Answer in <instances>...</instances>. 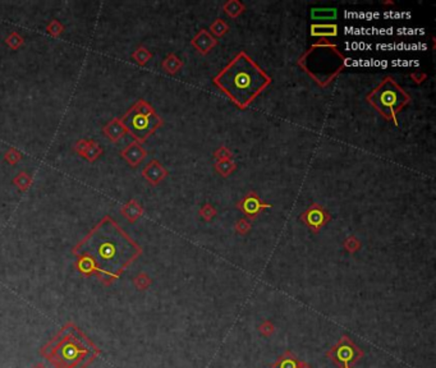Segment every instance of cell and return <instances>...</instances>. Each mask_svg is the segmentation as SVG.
Instances as JSON below:
<instances>
[{"label":"cell","instance_id":"obj_1","mask_svg":"<svg viewBox=\"0 0 436 368\" xmlns=\"http://www.w3.org/2000/svg\"><path fill=\"white\" fill-rule=\"evenodd\" d=\"M141 253L142 248L110 216H105L73 248V255L79 259V270L86 274L94 271L105 284L118 279Z\"/></svg>","mask_w":436,"mask_h":368},{"label":"cell","instance_id":"obj_2","mask_svg":"<svg viewBox=\"0 0 436 368\" xmlns=\"http://www.w3.org/2000/svg\"><path fill=\"white\" fill-rule=\"evenodd\" d=\"M241 110H246L271 85V77L251 56L241 52L212 78Z\"/></svg>","mask_w":436,"mask_h":368},{"label":"cell","instance_id":"obj_3","mask_svg":"<svg viewBox=\"0 0 436 368\" xmlns=\"http://www.w3.org/2000/svg\"><path fill=\"white\" fill-rule=\"evenodd\" d=\"M100 353L74 323L64 325L41 350L55 368H86Z\"/></svg>","mask_w":436,"mask_h":368},{"label":"cell","instance_id":"obj_4","mask_svg":"<svg viewBox=\"0 0 436 368\" xmlns=\"http://www.w3.org/2000/svg\"><path fill=\"white\" fill-rule=\"evenodd\" d=\"M347 61L348 59L340 53L335 44L329 41V39H320L301 55L298 65L320 87H327L347 67Z\"/></svg>","mask_w":436,"mask_h":368},{"label":"cell","instance_id":"obj_5","mask_svg":"<svg viewBox=\"0 0 436 368\" xmlns=\"http://www.w3.org/2000/svg\"><path fill=\"white\" fill-rule=\"evenodd\" d=\"M367 103L384 119L398 124L397 115L411 103V96L403 90L395 79L385 77L373 91L367 95Z\"/></svg>","mask_w":436,"mask_h":368},{"label":"cell","instance_id":"obj_6","mask_svg":"<svg viewBox=\"0 0 436 368\" xmlns=\"http://www.w3.org/2000/svg\"><path fill=\"white\" fill-rule=\"evenodd\" d=\"M121 122L125 128V132L136 138L138 143L147 140L163 124L160 116L155 113V110L146 101H138L121 119Z\"/></svg>","mask_w":436,"mask_h":368},{"label":"cell","instance_id":"obj_7","mask_svg":"<svg viewBox=\"0 0 436 368\" xmlns=\"http://www.w3.org/2000/svg\"><path fill=\"white\" fill-rule=\"evenodd\" d=\"M364 350L349 339L348 335H343L340 340L330 348L326 357L339 368H352L364 357Z\"/></svg>","mask_w":436,"mask_h":368},{"label":"cell","instance_id":"obj_8","mask_svg":"<svg viewBox=\"0 0 436 368\" xmlns=\"http://www.w3.org/2000/svg\"><path fill=\"white\" fill-rule=\"evenodd\" d=\"M301 220L306 224L312 233H318L327 222L331 220L330 213L325 210L321 205L312 204L305 212L301 215Z\"/></svg>","mask_w":436,"mask_h":368},{"label":"cell","instance_id":"obj_9","mask_svg":"<svg viewBox=\"0 0 436 368\" xmlns=\"http://www.w3.org/2000/svg\"><path fill=\"white\" fill-rule=\"evenodd\" d=\"M237 207H238V209L247 216V219L253 220L260 215L261 211L270 209L271 205L262 202V200H261V198L258 197V195H256L254 192H249V193H247V195L241 200V202L238 204V206Z\"/></svg>","mask_w":436,"mask_h":368},{"label":"cell","instance_id":"obj_10","mask_svg":"<svg viewBox=\"0 0 436 368\" xmlns=\"http://www.w3.org/2000/svg\"><path fill=\"white\" fill-rule=\"evenodd\" d=\"M191 44L194 49L200 53V54L207 55L216 45H218V40L212 36L209 31L202 28V30H201L200 32L192 39Z\"/></svg>","mask_w":436,"mask_h":368},{"label":"cell","instance_id":"obj_11","mask_svg":"<svg viewBox=\"0 0 436 368\" xmlns=\"http://www.w3.org/2000/svg\"><path fill=\"white\" fill-rule=\"evenodd\" d=\"M142 174L143 177L149 180L152 186H156L158 183H160L164 178L167 177L168 171L164 169L163 165H161L160 162L156 161V160H152V161L143 169Z\"/></svg>","mask_w":436,"mask_h":368},{"label":"cell","instance_id":"obj_12","mask_svg":"<svg viewBox=\"0 0 436 368\" xmlns=\"http://www.w3.org/2000/svg\"><path fill=\"white\" fill-rule=\"evenodd\" d=\"M271 368H311L306 362H302L297 357L292 353L291 350H287L282 356L279 357L278 361L273 365Z\"/></svg>","mask_w":436,"mask_h":368},{"label":"cell","instance_id":"obj_13","mask_svg":"<svg viewBox=\"0 0 436 368\" xmlns=\"http://www.w3.org/2000/svg\"><path fill=\"white\" fill-rule=\"evenodd\" d=\"M146 156V151L142 149V146L138 142L130 143L129 146L123 151V158L129 162L132 166H136L139 162L142 161Z\"/></svg>","mask_w":436,"mask_h":368},{"label":"cell","instance_id":"obj_14","mask_svg":"<svg viewBox=\"0 0 436 368\" xmlns=\"http://www.w3.org/2000/svg\"><path fill=\"white\" fill-rule=\"evenodd\" d=\"M338 26L334 23H313L311 26V36L318 39H329V37L338 36Z\"/></svg>","mask_w":436,"mask_h":368},{"label":"cell","instance_id":"obj_15","mask_svg":"<svg viewBox=\"0 0 436 368\" xmlns=\"http://www.w3.org/2000/svg\"><path fill=\"white\" fill-rule=\"evenodd\" d=\"M246 6L245 4H242L238 0H229L227 3L223 4V10H224L225 14L230 18H237L240 17L243 12H245Z\"/></svg>","mask_w":436,"mask_h":368},{"label":"cell","instance_id":"obj_16","mask_svg":"<svg viewBox=\"0 0 436 368\" xmlns=\"http://www.w3.org/2000/svg\"><path fill=\"white\" fill-rule=\"evenodd\" d=\"M105 133L108 134L113 141H117L125 133V128L123 127L121 120L115 119V120L110 122L109 125L105 128Z\"/></svg>","mask_w":436,"mask_h":368},{"label":"cell","instance_id":"obj_17","mask_svg":"<svg viewBox=\"0 0 436 368\" xmlns=\"http://www.w3.org/2000/svg\"><path fill=\"white\" fill-rule=\"evenodd\" d=\"M183 67L182 60L179 58H177L174 54H169L167 56V59L163 61V68L164 70L169 74H174L177 72L181 70V68Z\"/></svg>","mask_w":436,"mask_h":368},{"label":"cell","instance_id":"obj_18","mask_svg":"<svg viewBox=\"0 0 436 368\" xmlns=\"http://www.w3.org/2000/svg\"><path fill=\"white\" fill-rule=\"evenodd\" d=\"M122 212L125 213V217L129 219L130 221H134V220H137L139 216L142 215L143 210L142 207L137 204V201H130L129 204H127L122 209Z\"/></svg>","mask_w":436,"mask_h":368},{"label":"cell","instance_id":"obj_19","mask_svg":"<svg viewBox=\"0 0 436 368\" xmlns=\"http://www.w3.org/2000/svg\"><path fill=\"white\" fill-rule=\"evenodd\" d=\"M215 169L223 177H229L230 174L236 171L237 164L232 158H229V160H218L215 164Z\"/></svg>","mask_w":436,"mask_h":368},{"label":"cell","instance_id":"obj_20","mask_svg":"<svg viewBox=\"0 0 436 368\" xmlns=\"http://www.w3.org/2000/svg\"><path fill=\"white\" fill-rule=\"evenodd\" d=\"M312 19H318V21H326V19L336 18L335 8H315L311 10Z\"/></svg>","mask_w":436,"mask_h":368},{"label":"cell","instance_id":"obj_21","mask_svg":"<svg viewBox=\"0 0 436 368\" xmlns=\"http://www.w3.org/2000/svg\"><path fill=\"white\" fill-rule=\"evenodd\" d=\"M210 31H211L210 34H211L212 36H214L216 39V37L224 36V35L227 34L228 31H229V26H228V23L225 21H223V19L218 18V19H215V21L212 22L211 25H210Z\"/></svg>","mask_w":436,"mask_h":368},{"label":"cell","instance_id":"obj_22","mask_svg":"<svg viewBox=\"0 0 436 368\" xmlns=\"http://www.w3.org/2000/svg\"><path fill=\"white\" fill-rule=\"evenodd\" d=\"M343 244H344V248L348 251L349 253L357 252V251L361 248V242L358 241V238H356L355 235H349Z\"/></svg>","mask_w":436,"mask_h":368},{"label":"cell","instance_id":"obj_23","mask_svg":"<svg viewBox=\"0 0 436 368\" xmlns=\"http://www.w3.org/2000/svg\"><path fill=\"white\" fill-rule=\"evenodd\" d=\"M133 58L136 59L137 63L141 64V65H143V64H146L147 61L150 60V58H151V54H150V53L147 52L145 48H139V49L133 54Z\"/></svg>","mask_w":436,"mask_h":368},{"label":"cell","instance_id":"obj_24","mask_svg":"<svg viewBox=\"0 0 436 368\" xmlns=\"http://www.w3.org/2000/svg\"><path fill=\"white\" fill-rule=\"evenodd\" d=\"M200 215L202 216L203 219L206 220V221H210V220H211L212 217L216 215L215 207H212L210 204H205L202 207H201Z\"/></svg>","mask_w":436,"mask_h":368},{"label":"cell","instance_id":"obj_25","mask_svg":"<svg viewBox=\"0 0 436 368\" xmlns=\"http://www.w3.org/2000/svg\"><path fill=\"white\" fill-rule=\"evenodd\" d=\"M249 230H251V224H249V220L241 219L236 222V231L238 234L245 235L247 234Z\"/></svg>","mask_w":436,"mask_h":368},{"label":"cell","instance_id":"obj_26","mask_svg":"<svg viewBox=\"0 0 436 368\" xmlns=\"http://www.w3.org/2000/svg\"><path fill=\"white\" fill-rule=\"evenodd\" d=\"M134 284H136L138 289H146V288H149L150 284H151V279H150L146 274H139L138 276L136 277V280H134Z\"/></svg>","mask_w":436,"mask_h":368},{"label":"cell","instance_id":"obj_27","mask_svg":"<svg viewBox=\"0 0 436 368\" xmlns=\"http://www.w3.org/2000/svg\"><path fill=\"white\" fill-rule=\"evenodd\" d=\"M260 332L265 336H271L275 331V327H274L273 322H270V321H264V322L261 323L260 327H258Z\"/></svg>","mask_w":436,"mask_h":368},{"label":"cell","instance_id":"obj_28","mask_svg":"<svg viewBox=\"0 0 436 368\" xmlns=\"http://www.w3.org/2000/svg\"><path fill=\"white\" fill-rule=\"evenodd\" d=\"M214 155H215V158H218V160H229V158H233V154H232V151H230V150H228L227 147H220L219 150H216Z\"/></svg>","mask_w":436,"mask_h":368},{"label":"cell","instance_id":"obj_29","mask_svg":"<svg viewBox=\"0 0 436 368\" xmlns=\"http://www.w3.org/2000/svg\"><path fill=\"white\" fill-rule=\"evenodd\" d=\"M411 78L415 81V83H417V85H421L425 79L427 78V76L425 73H422V72H416V73H411Z\"/></svg>","mask_w":436,"mask_h":368},{"label":"cell","instance_id":"obj_30","mask_svg":"<svg viewBox=\"0 0 436 368\" xmlns=\"http://www.w3.org/2000/svg\"><path fill=\"white\" fill-rule=\"evenodd\" d=\"M6 158H8V160H9V161L12 162V164H14V162L17 161V160H18V158H19V154L15 153L14 150H13V151H10V153L8 154V155H6Z\"/></svg>","mask_w":436,"mask_h":368},{"label":"cell","instance_id":"obj_31","mask_svg":"<svg viewBox=\"0 0 436 368\" xmlns=\"http://www.w3.org/2000/svg\"><path fill=\"white\" fill-rule=\"evenodd\" d=\"M35 368H46V367H45V366H43V365H37Z\"/></svg>","mask_w":436,"mask_h":368}]
</instances>
